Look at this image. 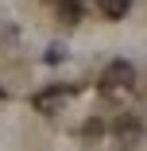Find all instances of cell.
<instances>
[{
    "label": "cell",
    "instance_id": "cell-1",
    "mask_svg": "<svg viewBox=\"0 0 147 151\" xmlns=\"http://www.w3.org/2000/svg\"><path fill=\"white\" fill-rule=\"evenodd\" d=\"M132 85H136V66L132 62L116 58V62L105 66V74H101V89L105 93H124V89H132Z\"/></svg>",
    "mask_w": 147,
    "mask_h": 151
},
{
    "label": "cell",
    "instance_id": "cell-2",
    "mask_svg": "<svg viewBox=\"0 0 147 151\" xmlns=\"http://www.w3.org/2000/svg\"><path fill=\"white\" fill-rule=\"evenodd\" d=\"M66 101H70V93H66V89H43V93H35V97H31L35 112H43V116L62 112V105H66Z\"/></svg>",
    "mask_w": 147,
    "mask_h": 151
},
{
    "label": "cell",
    "instance_id": "cell-3",
    "mask_svg": "<svg viewBox=\"0 0 147 151\" xmlns=\"http://www.w3.org/2000/svg\"><path fill=\"white\" fill-rule=\"evenodd\" d=\"M139 132H143V128H139V120H136V116H120V120H116V136H120L124 143H136Z\"/></svg>",
    "mask_w": 147,
    "mask_h": 151
},
{
    "label": "cell",
    "instance_id": "cell-4",
    "mask_svg": "<svg viewBox=\"0 0 147 151\" xmlns=\"http://www.w3.org/2000/svg\"><path fill=\"white\" fill-rule=\"evenodd\" d=\"M97 8L108 16V19H124L132 12V0H97Z\"/></svg>",
    "mask_w": 147,
    "mask_h": 151
},
{
    "label": "cell",
    "instance_id": "cell-5",
    "mask_svg": "<svg viewBox=\"0 0 147 151\" xmlns=\"http://www.w3.org/2000/svg\"><path fill=\"white\" fill-rule=\"evenodd\" d=\"M58 16L66 23H77L81 19V0H58Z\"/></svg>",
    "mask_w": 147,
    "mask_h": 151
},
{
    "label": "cell",
    "instance_id": "cell-6",
    "mask_svg": "<svg viewBox=\"0 0 147 151\" xmlns=\"http://www.w3.org/2000/svg\"><path fill=\"white\" fill-rule=\"evenodd\" d=\"M43 58H47V62H62V58H66V47H58V43H54V47H50Z\"/></svg>",
    "mask_w": 147,
    "mask_h": 151
},
{
    "label": "cell",
    "instance_id": "cell-7",
    "mask_svg": "<svg viewBox=\"0 0 147 151\" xmlns=\"http://www.w3.org/2000/svg\"><path fill=\"white\" fill-rule=\"evenodd\" d=\"M0 101H4V85H0Z\"/></svg>",
    "mask_w": 147,
    "mask_h": 151
}]
</instances>
